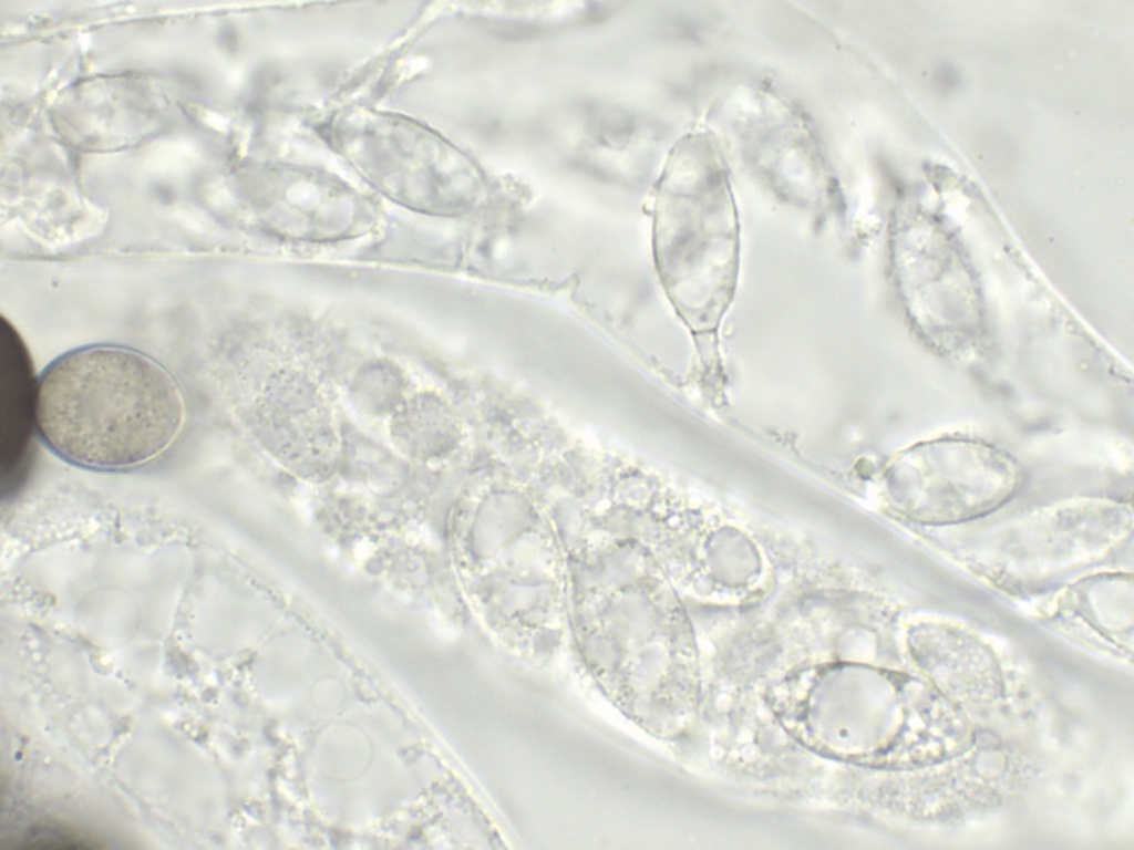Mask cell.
Masks as SVG:
<instances>
[{
	"label": "cell",
	"mask_w": 1134,
	"mask_h": 850,
	"mask_svg": "<svg viewBox=\"0 0 1134 850\" xmlns=\"http://www.w3.org/2000/svg\"><path fill=\"white\" fill-rule=\"evenodd\" d=\"M14 848L63 850L92 849L99 847L94 840L76 832L59 827L39 826L30 829L18 841Z\"/></svg>",
	"instance_id": "cell-3"
},
{
	"label": "cell",
	"mask_w": 1134,
	"mask_h": 850,
	"mask_svg": "<svg viewBox=\"0 0 1134 850\" xmlns=\"http://www.w3.org/2000/svg\"><path fill=\"white\" fill-rule=\"evenodd\" d=\"M668 239L709 274L731 282L739 227L728 169L711 136H685L673 149L660 183Z\"/></svg>",
	"instance_id": "cell-2"
},
{
	"label": "cell",
	"mask_w": 1134,
	"mask_h": 850,
	"mask_svg": "<svg viewBox=\"0 0 1134 850\" xmlns=\"http://www.w3.org/2000/svg\"><path fill=\"white\" fill-rule=\"evenodd\" d=\"M34 424L47 448L76 467L121 473L162 458L181 440L188 404L178 377L127 344L70 349L40 372Z\"/></svg>",
	"instance_id": "cell-1"
}]
</instances>
